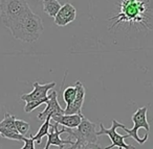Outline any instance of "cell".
<instances>
[{
    "label": "cell",
    "instance_id": "obj_13",
    "mask_svg": "<svg viewBox=\"0 0 153 149\" xmlns=\"http://www.w3.org/2000/svg\"><path fill=\"white\" fill-rule=\"evenodd\" d=\"M61 9V4L58 0H43V11L49 17L55 18Z\"/></svg>",
    "mask_w": 153,
    "mask_h": 149
},
{
    "label": "cell",
    "instance_id": "obj_2",
    "mask_svg": "<svg viewBox=\"0 0 153 149\" xmlns=\"http://www.w3.org/2000/svg\"><path fill=\"white\" fill-rule=\"evenodd\" d=\"M30 11L26 0H0V17L7 29Z\"/></svg>",
    "mask_w": 153,
    "mask_h": 149
},
{
    "label": "cell",
    "instance_id": "obj_3",
    "mask_svg": "<svg viewBox=\"0 0 153 149\" xmlns=\"http://www.w3.org/2000/svg\"><path fill=\"white\" fill-rule=\"evenodd\" d=\"M146 11V3L140 0H123L121 3V12L119 15L112 17L117 19L112 27L121 22H140L143 20V14Z\"/></svg>",
    "mask_w": 153,
    "mask_h": 149
},
{
    "label": "cell",
    "instance_id": "obj_5",
    "mask_svg": "<svg viewBox=\"0 0 153 149\" xmlns=\"http://www.w3.org/2000/svg\"><path fill=\"white\" fill-rule=\"evenodd\" d=\"M147 112H148V106H144L136 109L135 113L132 115V121H133L134 124L132 128H127L123 123H121V125L119 127L123 128L127 132L129 138H133L140 145L144 144L149 138V134H146V136L143 139H140L138 137V129L140 128H145L147 130V132H149V130H150V125H149L148 121H147Z\"/></svg>",
    "mask_w": 153,
    "mask_h": 149
},
{
    "label": "cell",
    "instance_id": "obj_11",
    "mask_svg": "<svg viewBox=\"0 0 153 149\" xmlns=\"http://www.w3.org/2000/svg\"><path fill=\"white\" fill-rule=\"evenodd\" d=\"M76 16V11L74 7L70 3H65L62 5L60 11L55 17V24L57 26H66L74 21Z\"/></svg>",
    "mask_w": 153,
    "mask_h": 149
},
{
    "label": "cell",
    "instance_id": "obj_19",
    "mask_svg": "<svg viewBox=\"0 0 153 149\" xmlns=\"http://www.w3.org/2000/svg\"><path fill=\"white\" fill-rule=\"evenodd\" d=\"M15 126H16V129L18 130V132L20 134H22V136L26 137V134L30 131V124L27 122L23 121V120L15 119Z\"/></svg>",
    "mask_w": 153,
    "mask_h": 149
},
{
    "label": "cell",
    "instance_id": "obj_4",
    "mask_svg": "<svg viewBox=\"0 0 153 149\" xmlns=\"http://www.w3.org/2000/svg\"><path fill=\"white\" fill-rule=\"evenodd\" d=\"M63 132H68L72 138L76 139L74 145L84 144V143H97L98 136L96 131V124L82 116L81 123L76 128H62Z\"/></svg>",
    "mask_w": 153,
    "mask_h": 149
},
{
    "label": "cell",
    "instance_id": "obj_14",
    "mask_svg": "<svg viewBox=\"0 0 153 149\" xmlns=\"http://www.w3.org/2000/svg\"><path fill=\"white\" fill-rule=\"evenodd\" d=\"M49 129H51V117H47L46 119L44 120V123H43L42 125H41V127L39 128L37 134L30 136V137L34 139L35 143L40 144L42 138H44L45 136H47V134L49 132Z\"/></svg>",
    "mask_w": 153,
    "mask_h": 149
},
{
    "label": "cell",
    "instance_id": "obj_9",
    "mask_svg": "<svg viewBox=\"0 0 153 149\" xmlns=\"http://www.w3.org/2000/svg\"><path fill=\"white\" fill-rule=\"evenodd\" d=\"M34 86V90L32 91L28 94H23L21 95V100L25 101V102H30V101H34V100H39V99L45 98L48 94V92L56 86L55 81L48 82V84H40L38 81H35L33 84Z\"/></svg>",
    "mask_w": 153,
    "mask_h": 149
},
{
    "label": "cell",
    "instance_id": "obj_7",
    "mask_svg": "<svg viewBox=\"0 0 153 149\" xmlns=\"http://www.w3.org/2000/svg\"><path fill=\"white\" fill-rule=\"evenodd\" d=\"M74 87L76 89V98L72 101V103H70L69 105L66 106V109H64V114H66V115H74V114L83 115L82 114V106H83L85 94H86L85 87L83 86V84L80 80H76Z\"/></svg>",
    "mask_w": 153,
    "mask_h": 149
},
{
    "label": "cell",
    "instance_id": "obj_12",
    "mask_svg": "<svg viewBox=\"0 0 153 149\" xmlns=\"http://www.w3.org/2000/svg\"><path fill=\"white\" fill-rule=\"evenodd\" d=\"M82 116L79 114H74V115H66V114H61V115H53L51 117V120L57 122L59 125H63V127L66 128H76L81 123Z\"/></svg>",
    "mask_w": 153,
    "mask_h": 149
},
{
    "label": "cell",
    "instance_id": "obj_15",
    "mask_svg": "<svg viewBox=\"0 0 153 149\" xmlns=\"http://www.w3.org/2000/svg\"><path fill=\"white\" fill-rule=\"evenodd\" d=\"M0 136L2 138L15 141H24L25 139V136L20 134L17 129H7V128H0Z\"/></svg>",
    "mask_w": 153,
    "mask_h": 149
},
{
    "label": "cell",
    "instance_id": "obj_16",
    "mask_svg": "<svg viewBox=\"0 0 153 149\" xmlns=\"http://www.w3.org/2000/svg\"><path fill=\"white\" fill-rule=\"evenodd\" d=\"M15 119L16 117L14 115H11L9 113L4 114V118L0 122V128H7V129H16L15 126Z\"/></svg>",
    "mask_w": 153,
    "mask_h": 149
},
{
    "label": "cell",
    "instance_id": "obj_6",
    "mask_svg": "<svg viewBox=\"0 0 153 149\" xmlns=\"http://www.w3.org/2000/svg\"><path fill=\"white\" fill-rule=\"evenodd\" d=\"M121 123L117 122V120L113 119L112 120V126L110 128H105L104 125L102 123L99 124L100 126V130L97 131V136H103V134H106L110 138L111 140V145L107 146L106 148L104 149H111V148H114V147H117L119 149H136L134 146L132 145H128L126 144L125 142V139L126 138H129L128 134H120L117 132V128L120 127Z\"/></svg>",
    "mask_w": 153,
    "mask_h": 149
},
{
    "label": "cell",
    "instance_id": "obj_18",
    "mask_svg": "<svg viewBox=\"0 0 153 149\" xmlns=\"http://www.w3.org/2000/svg\"><path fill=\"white\" fill-rule=\"evenodd\" d=\"M48 99H49V95H47L45 98L39 99V100L30 101V102H26L25 106H24V112H25V113H30V112H33L35 109H37L39 105L43 104V103H46Z\"/></svg>",
    "mask_w": 153,
    "mask_h": 149
},
{
    "label": "cell",
    "instance_id": "obj_1",
    "mask_svg": "<svg viewBox=\"0 0 153 149\" xmlns=\"http://www.w3.org/2000/svg\"><path fill=\"white\" fill-rule=\"evenodd\" d=\"M12 36L22 42H36L43 32V23L41 18L30 10V12L18 19L9 28Z\"/></svg>",
    "mask_w": 153,
    "mask_h": 149
},
{
    "label": "cell",
    "instance_id": "obj_20",
    "mask_svg": "<svg viewBox=\"0 0 153 149\" xmlns=\"http://www.w3.org/2000/svg\"><path fill=\"white\" fill-rule=\"evenodd\" d=\"M69 149H102L97 143H84L80 145H72Z\"/></svg>",
    "mask_w": 153,
    "mask_h": 149
},
{
    "label": "cell",
    "instance_id": "obj_17",
    "mask_svg": "<svg viewBox=\"0 0 153 149\" xmlns=\"http://www.w3.org/2000/svg\"><path fill=\"white\" fill-rule=\"evenodd\" d=\"M76 95V87H67L65 90L63 91V100L65 101L66 106L72 103L74 100Z\"/></svg>",
    "mask_w": 153,
    "mask_h": 149
},
{
    "label": "cell",
    "instance_id": "obj_21",
    "mask_svg": "<svg viewBox=\"0 0 153 149\" xmlns=\"http://www.w3.org/2000/svg\"><path fill=\"white\" fill-rule=\"evenodd\" d=\"M23 142H24V146L21 149H36L35 148V141L30 136V138H26L25 137Z\"/></svg>",
    "mask_w": 153,
    "mask_h": 149
},
{
    "label": "cell",
    "instance_id": "obj_8",
    "mask_svg": "<svg viewBox=\"0 0 153 149\" xmlns=\"http://www.w3.org/2000/svg\"><path fill=\"white\" fill-rule=\"evenodd\" d=\"M58 126L59 124L57 122H55L53 124L51 123V131L47 134V143L45 145L44 149H49L51 146H58L60 149H63L65 145H72L74 144V141H72L71 139H67V140H62L60 138L61 134H63V130L62 129H58Z\"/></svg>",
    "mask_w": 153,
    "mask_h": 149
},
{
    "label": "cell",
    "instance_id": "obj_10",
    "mask_svg": "<svg viewBox=\"0 0 153 149\" xmlns=\"http://www.w3.org/2000/svg\"><path fill=\"white\" fill-rule=\"evenodd\" d=\"M61 115L64 114V109L60 106L59 102H58V94L56 91L51 90V94H49V99L46 102V107L43 112H41L38 115V119L41 121H44L47 117H51L53 115Z\"/></svg>",
    "mask_w": 153,
    "mask_h": 149
}]
</instances>
